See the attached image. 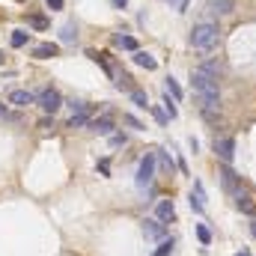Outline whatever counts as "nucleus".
<instances>
[{
  "label": "nucleus",
  "mask_w": 256,
  "mask_h": 256,
  "mask_svg": "<svg viewBox=\"0 0 256 256\" xmlns=\"http://www.w3.org/2000/svg\"><path fill=\"white\" fill-rule=\"evenodd\" d=\"M30 24H33L36 30H48V18H45V15H30Z\"/></svg>",
  "instance_id": "obj_22"
},
{
  "label": "nucleus",
  "mask_w": 256,
  "mask_h": 256,
  "mask_svg": "<svg viewBox=\"0 0 256 256\" xmlns=\"http://www.w3.org/2000/svg\"><path fill=\"white\" fill-rule=\"evenodd\" d=\"M250 232H254V236H256V220H254V224H250Z\"/></svg>",
  "instance_id": "obj_31"
},
{
  "label": "nucleus",
  "mask_w": 256,
  "mask_h": 256,
  "mask_svg": "<svg viewBox=\"0 0 256 256\" xmlns=\"http://www.w3.org/2000/svg\"><path fill=\"white\" fill-rule=\"evenodd\" d=\"M114 45H116V48H126V51H140L137 42H134V36H122V33L114 36Z\"/></svg>",
  "instance_id": "obj_16"
},
{
  "label": "nucleus",
  "mask_w": 256,
  "mask_h": 256,
  "mask_svg": "<svg viewBox=\"0 0 256 256\" xmlns=\"http://www.w3.org/2000/svg\"><path fill=\"white\" fill-rule=\"evenodd\" d=\"M0 116H6V104H0Z\"/></svg>",
  "instance_id": "obj_30"
},
{
  "label": "nucleus",
  "mask_w": 256,
  "mask_h": 256,
  "mask_svg": "<svg viewBox=\"0 0 256 256\" xmlns=\"http://www.w3.org/2000/svg\"><path fill=\"white\" fill-rule=\"evenodd\" d=\"M143 232H146V238H164V220H158V218H149L146 224H143Z\"/></svg>",
  "instance_id": "obj_9"
},
{
  "label": "nucleus",
  "mask_w": 256,
  "mask_h": 256,
  "mask_svg": "<svg viewBox=\"0 0 256 256\" xmlns=\"http://www.w3.org/2000/svg\"><path fill=\"white\" fill-rule=\"evenodd\" d=\"M45 3H48V6H51L54 12H60V9L66 6V0H45Z\"/></svg>",
  "instance_id": "obj_26"
},
{
  "label": "nucleus",
  "mask_w": 256,
  "mask_h": 256,
  "mask_svg": "<svg viewBox=\"0 0 256 256\" xmlns=\"http://www.w3.org/2000/svg\"><path fill=\"white\" fill-rule=\"evenodd\" d=\"M0 66H3V51H0Z\"/></svg>",
  "instance_id": "obj_32"
},
{
  "label": "nucleus",
  "mask_w": 256,
  "mask_h": 256,
  "mask_svg": "<svg viewBox=\"0 0 256 256\" xmlns=\"http://www.w3.org/2000/svg\"><path fill=\"white\" fill-rule=\"evenodd\" d=\"M191 208H194V212H202V208H206V194H202V185H200V182L194 185V194H191Z\"/></svg>",
  "instance_id": "obj_15"
},
{
  "label": "nucleus",
  "mask_w": 256,
  "mask_h": 256,
  "mask_svg": "<svg viewBox=\"0 0 256 256\" xmlns=\"http://www.w3.org/2000/svg\"><path fill=\"white\" fill-rule=\"evenodd\" d=\"M173 254V238H161V244H158V250L152 256H170Z\"/></svg>",
  "instance_id": "obj_20"
},
{
  "label": "nucleus",
  "mask_w": 256,
  "mask_h": 256,
  "mask_svg": "<svg viewBox=\"0 0 256 256\" xmlns=\"http://www.w3.org/2000/svg\"><path fill=\"white\" fill-rule=\"evenodd\" d=\"M214 152H218V158L220 161H232V155H236V140L232 137H220V140H214Z\"/></svg>",
  "instance_id": "obj_5"
},
{
  "label": "nucleus",
  "mask_w": 256,
  "mask_h": 256,
  "mask_svg": "<svg viewBox=\"0 0 256 256\" xmlns=\"http://www.w3.org/2000/svg\"><path fill=\"white\" fill-rule=\"evenodd\" d=\"M155 218H158V220H164V224H170V220L176 218V208H173V200H161V202L155 206Z\"/></svg>",
  "instance_id": "obj_8"
},
{
  "label": "nucleus",
  "mask_w": 256,
  "mask_h": 256,
  "mask_svg": "<svg viewBox=\"0 0 256 256\" xmlns=\"http://www.w3.org/2000/svg\"><path fill=\"white\" fill-rule=\"evenodd\" d=\"M152 182H155V155L146 152V155L140 158V167H137V185H140V188H149Z\"/></svg>",
  "instance_id": "obj_3"
},
{
  "label": "nucleus",
  "mask_w": 256,
  "mask_h": 256,
  "mask_svg": "<svg viewBox=\"0 0 256 256\" xmlns=\"http://www.w3.org/2000/svg\"><path fill=\"white\" fill-rule=\"evenodd\" d=\"M110 143H114V146H120V143H126V137H122V134H114V137H110Z\"/></svg>",
  "instance_id": "obj_28"
},
{
  "label": "nucleus",
  "mask_w": 256,
  "mask_h": 256,
  "mask_svg": "<svg viewBox=\"0 0 256 256\" xmlns=\"http://www.w3.org/2000/svg\"><path fill=\"white\" fill-rule=\"evenodd\" d=\"M218 42H220V30L212 21H202L191 30V45L196 51H212V48H218Z\"/></svg>",
  "instance_id": "obj_2"
},
{
  "label": "nucleus",
  "mask_w": 256,
  "mask_h": 256,
  "mask_svg": "<svg viewBox=\"0 0 256 256\" xmlns=\"http://www.w3.org/2000/svg\"><path fill=\"white\" fill-rule=\"evenodd\" d=\"M57 54H60V45H57V42H42V45L33 48V57H36V60H51V57H57Z\"/></svg>",
  "instance_id": "obj_7"
},
{
  "label": "nucleus",
  "mask_w": 256,
  "mask_h": 256,
  "mask_svg": "<svg viewBox=\"0 0 256 256\" xmlns=\"http://www.w3.org/2000/svg\"><path fill=\"white\" fill-rule=\"evenodd\" d=\"M167 92L173 96V102H182V86H179L173 78H167Z\"/></svg>",
  "instance_id": "obj_19"
},
{
  "label": "nucleus",
  "mask_w": 256,
  "mask_h": 256,
  "mask_svg": "<svg viewBox=\"0 0 256 256\" xmlns=\"http://www.w3.org/2000/svg\"><path fill=\"white\" fill-rule=\"evenodd\" d=\"M131 102H134L137 108H143V110H146V108H152V104H149V98H146V92H143V90H137V86L131 90Z\"/></svg>",
  "instance_id": "obj_17"
},
{
  "label": "nucleus",
  "mask_w": 256,
  "mask_h": 256,
  "mask_svg": "<svg viewBox=\"0 0 256 256\" xmlns=\"http://www.w3.org/2000/svg\"><path fill=\"white\" fill-rule=\"evenodd\" d=\"M78 39V33H74V27L68 24V27H63V42H74Z\"/></svg>",
  "instance_id": "obj_24"
},
{
  "label": "nucleus",
  "mask_w": 256,
  "mask_h": 256,
  "mask_svg": "<svg viewBox=\"0 0 256 256\" xmlns=\"http://www.w3.org/2000/svg\"><path fill=\"white\" fill-rule=\"evenodd\" d=\"M191 84H194V92L200 98V110L214 120L218 110H220V86H218V74L212 66H202V68H194L191 72Z\"/></svg>",
  "instance_id": "obj_1"
},
{
  "label": "nucleus",
  "mask_w": 256,
  "mask_h": 256,
  "mask_svg": "<svg viewBox=\"0 0 256 256\" xmlns=\"http://www.w3.org/2000/svg\"><path fill=\"white\" fill-rule=\"evenodd\" d=\"M36 102H39V108H42L45 114H51V116H54V114L63 108V98H60V92H57V90H51V86H48V90H42V92L36 96Z\"/></svg>",
  "instance_id": "obj_4"
},
{
  "label": "nucleus",
  "mask_w": 256,
  "mask_h": 256,
  "mask_svg": "<svg viewBox=\"0 0 256 256\" xmlns=\"http://www.w3.org/2000/svg\"><path fill=\"white\" fill-rule=\"evenodd\" d=\"M196 238H200L202 244H212V232H208V226H202V224H196Z\"/></svg>",
  "instance_id": "obj_21"
},
{
  "label": "nucleus",
  "mask_w": 256,
  "mask_h": 256,
  "mask_svg": "<svg viewBox=\"0 0 256 256\" xmlns=\"http://www.w3.org/2000/svg\"><path fill=\"white\" fill-rule=\"evenodd\" d=\"M164 110H167V116H170V120H176V104H173L170 98H164Z\"/></svg>",
  "instance_id": "obj_25"
},
{
  "label": "nucleus",
  "mask_w": 256,
  "mask_h": 256,
  "mask_svg": "<svg viewBox=\"0 0 256 256\" xmlns=\"http://www.w3.org/2000/svg\"><path fill=\"white\" fill-rule=\"evenodd\" d=\"M90 131H96V134H110V128H114V120L110 116H102V120H90Z\"/></svg>",
  "instance_id": "obj_12"
},
{
  "label": "nucleus",
  "mask_w": 256,
  "mask_h": 256,
  "mask_svg": "<svg viewBox=\"0 0 256 256\" xmlns=\"http://www.w3.org/2000/svg\"><path fill=\"white\" fill-rule=\"evenodd\" d=\"M114 6H120V9H126V6H128V0H114Z\"/></svg>",
  "instance_id": "obj_29"
},
{
  "label": "nucleus",
  "mask_w": 256,
  "mask_h": 256,
  "mask_svg": "<svg viewBox=\"0 0 256 256\" xmlns=\"http://www.w3.org/2000/svg\"><path fill=\"white\" fill-rule=\"evenodd\" d=\"M236 256H250V254H236Z\"/></svg>",
  "instance_id": "obj_33"
},
{
  "label": "nucleus",
  "mask_w": 256,
  "mask_h": 256,
  "mask_svg": "<svg viewBox=\"0 0 256 256\" xmlns=\"http://www.w3.org/2000/svg\"><path fill=\"white\" fill-rule=\"evenodd\" d=\"M33 102H36V96L30 90H12L9 92V104H15V108H30Z\"/></svg>",
  "instance_id": "obj_6"
},
{
  "label": "nucleus",
  "mask_w": 256,
  "mask_h": 256,
  "mask_svg": "<svg viewBox=\"0 0 256 256\" xmlns=\"http://www.w3.org/2000/svg\"><path fill=\"white\" fill-rule=\"evenodd\" d=\"M149 110H152V114H155V120H158V122H161V126H167V110H164V108H158V104H152V108H149Z\"/></svg>",
  "instance_id": "obj_23"
},
{
  "label": "nucleus",
  "mask_w": 256,
  "mask_h": 256,
  "mask_svg": "<svg viewBox=\"0 0 256 256\" xmlns=\"http://www.w3.org/2000/svg\"><path fill=\"white\" fill-rule=\"evenodd\" d=\"M27 39H30V33L15 30V33H12V48H24V45H27Z\"/></svg>",
  "instance_id": "obj_18"
},
{
  "label": "nucleus",
  "mask_w": 256,
  "mask_h": 256,
  "mask_svg": "<svg viewBox=\"0 0 256 256\" xmlns=\"http://www.w3.org/2000/svg\"><path fill=\"white\" fill-rule=\"evenodd\" d=\"M80 126H90V108H80V110H74V114H72L68 128H80Z\"/></svg>",
  "instance_id": "obj_13"
},
{
  "label": "nucleus",
  "mask_w": 256,
  "mask_h": 256,
  "mask_svg": "<svg viewBox=\"0 0 256 256\" xmlns=\"http://www.w3.org/2000/svg\"><path fill=\"white\" fill-rule=\"evenodd\" d=\"M208 9L218 12V15H230V12L236 9V3H232V0H208Z\"/></svg>",
  "instance_id": "obj_14"
},
{
  "label": "nucleus",
  "mask_w": 256,
  "mask_h": 256,
  "mask_svg": "<svg viewBox=\"0 0 256 256\" xmlns=\"http://www.w3.org/2000/svg\"><path fill=\"white\" fill-rule=\"evenodd\" d=\"M236 206H238V212H244V214L256 218V202H254V196H248V194H238V196H236Z\"/></svg>",
  "instance_id": "obj_10"
},
{
  "label": "nucleus",
  "mask_w": 256,
  "mask_h": 256,
  "mask_svg": "<svg viewBox=\"0 0 256 256\" xmlns=\"http://www.w3.org/2000/svg\"><path fill=\"white\" fill-rule=\"evenodd\" d=\"M161 167H164V170H173V158H170V155H161Z\"/></svg>",
  "instance_id": "obj_27"
},
{
  "label": "nucleus",
  "mask_w": 256,
  "mask_h": 256,
  "mask_svg": "<svg viewBox=\"0 0 256 256\" xmlns=\"http://www.w3.org/2000/svg\"><path fill=\"white\" fill-rule=\"evenodd\" d=\"M18 3H24V0H18Z\"/></svg>",
  "instance_id": "obj_34"
},
{
  "label": "nucleus",
  "mask_w": 256,
  "mask_h": 256,
  "mask_svg": "<svg viewBox=\"0 0 256 256\" xmlns=\"http://www.w3.org/2000/svg\"><path fill=\"white\" fill-rule=\"evenodd\" d=\"M134 63L140 66V68H146V72H155V68H158L155 57H152V54H146V51H134Z\"/></svg>",
  "instance_id": "obj_11"
}]
</instances>
